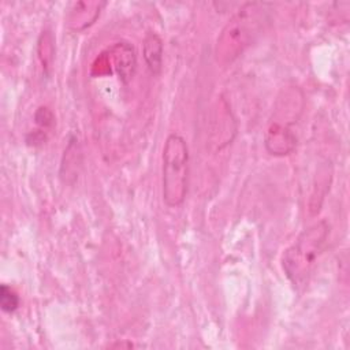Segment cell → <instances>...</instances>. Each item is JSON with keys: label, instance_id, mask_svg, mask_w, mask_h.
I'll return each mask as SVG.
<instances>
[{"label": "cell", "instance_id": "cell-1", "mask_svg": "<svg viewBox=\"0 0 350 350\" xmlns=\"http://www.w3.org/2000/svg\"><path fill=\"white\" fill-rule=\"evenodd\" d=\"M264 4L245 3L221 29L216 42V59L220 64L232 63L253 42L265 19Z\"/></svg>", "mask_w": 350, "mask_h": 350}, {"label": "cell", "instance_id": "cell-2", "mask_svg": "<svg viewBox=\"0 0 350 350\" xmlns=\"http://www.w3.org/2000/svg\"><path fill=\"white\" fill-rule=\"evenodd\" d=\"M329 227L325 220H320L304 230L295 242L287 247L282 257V267L294 286L304 284L309 276L317 257L327 242Z\"/></svg>", "mask_w": 350, "mask_h": 350}, {"label": "cell", "instance_id": "cell-3", "mask_svg": "<svg viewBox=\"0 0 350 350\" xmlns=\"http://www.w3.org/2000/svg\"><path fill=\"white\" fill-rule=\"evenodd\" d=\"M189 146L186 139L172 133L163 146V201L171 208L183 204L187 194Z\"/></svg>", "mask_w": 350, "mask_h": 350}, {"label": "cell", "instance_id": "cell-4", "mask_svg": "<svg viewBox=\"0 0 350 350\" xmlns=\"http://www.w3.org/2000/svg\"><path fill=\"white\" fill-rule=\"evenodd\" d=\"M265 149L273 156H286L295 149L297 138L291 131L290 126L272 120L269 124L265 138Z\"/></svg>", "mask_w": 350, "mask_h": 350}, {"label": "cell", "instance_id": "cell-5", "mask_svg": "<svg viewBox=\"0 0 350 350\" xmlns=\"http://www.w3.org/2000/svg\"><path fill=\"white\" fill-rule=\"evenodd\" d=\"M103 1H77L72 3L67 12V25L72 30H83L89 27L100 15Z\"/></svg>", "mask_w": 350, "mask_h": 350}, {"label": "cell", "instance_id": "cell-6", "mask_svg": "<svg viewBox=\"0 0 350 350\" xmlns=\"http://www.w3.org/2000/svg\"><path fill=\"white\" fill-rule=\"evenodd\" d=\"M109 53L112 55L116 71L119 74V78L127 83L135 71V53H134V48L129 44V42H116Z\"/></svg>", "mask_w": 350, "mask_h": 350}, {"label": "cell", "instance_id": "cell-7", "mask_svg": "<svg viewBox=\"0 0 350 350\" xmlns=\"http://www.w3.org/2000/svg\"><path fill=\"white\" fill-rule=\"evenodd\" d=\"M81 146L78 144V139L75 137H71L67 148L64 149L63 160H62V168H60V176L66 183H74L78 179L79 167L82 163L81 159Z\"/></svg>", "mask_w": 350, "mask_h": 350}, {"label": "cell", "instance_id": "cell-8", "mask_svg": "<svg viewBox=\"0 0 350 350\" xmlns=\"http://www.w3.org/2000/svg\"><path fill=\"white\" fill-rule=\"evenodd\" d=\"M144 59L152 75H159L163 68V41L154 31H148L142 42Z\"/></svg>", "mask_w": 350, "mask_h": 350}, {"label": "cell", "instance_id": "cell-9", "mask_svg": "<svg viewBox=\"0 0 350 350\" xmlns=\"http://www.w3.org/2000/svg\"><path fill=\"white\" fill-rule=\"evenodd\" d=\"M53 44H55V40H53L52 33L49 30H44L40 34L37 51H38L40 62L42 64V70L46 75L49 74V71L52 68V63H53V57H55V45Z\"/></svg>", "mask_w": 350, "mask_h": 350}, {"label": "cell", "instance_id": "cell-10", "mask_svg": "<svg viewBox=\"0 0 350 350\" xmlns=\"http://www.w3.org/2000/svg\"><path fill=\"white\" fill-rule=\"evenodd\" d=\"M0 306L5 313H14L19 306L18 294L7 284L0 286Z\"/></svg>", "mask_w": 350, "mask_h": 350}, {"label": "cell", "instance_id": "cell-11", "mask_svg": "<svg viewBox=\"0 0 350 350\" xmlns=\"http://www.w3.org/2000/svg\"><path fill=\"white\" fill-rule=\"evenodd\" d=\"M34 119H36V123L44 130L52 127L55 123V116L46 107H40L34 113Z\"/></svg>", "mask_w": 350, "mask_h": 350}]
</instances>
